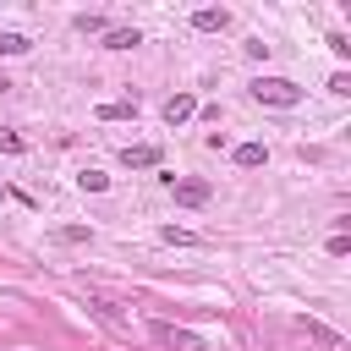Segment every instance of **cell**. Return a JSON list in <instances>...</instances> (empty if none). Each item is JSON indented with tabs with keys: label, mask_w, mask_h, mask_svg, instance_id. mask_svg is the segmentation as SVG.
Wrapping results in <instances>:
<instances>
[{
	"label": "cell",
	"mask_w": 351,
	"mask_h": 351,
	"mask_svg": "<svg viewBox=\"0 0 351 351\" xmlns=\"http://www.w3.org/2000/svg\"><path fill=\"white\" fill-rule=\"evenodd\" d=\"M247 93L258 104H269V110H296L302 104V82H291V77H252Z\"/></svg>",
	"instance_id": "6da1fadb"
},
{
	"label": "cell",
	"mask_w": 351,
	"mask_h": 351,
	"mask_svg": "<svg viewBox=\"0 0 351 351\" xmlns=\"http://www.w3.org/2000/svg\"><path fill=\"white\" fill-rule=\"evenodd\" d=\"M159 181H165V192H170L181 208H203V203L214 197V186H208V181H176V176H159Z\"/></svg>",
	"instance_id": "7a4b0ae2"
},
{
	"label": "cell",
	"mask_w": 351,
	"mask_h": 351,
	"mask_svg": "<svg viewBox=\"0 0 351 351\" xmlns=\"http://www.w3.org/2000/svg\"><path fill=\"white\" fill-rule=\"evenodd\" d=\"M148 335H154L159 346H170V351H203V340H197L192 329H176V324H165V318H154Z\"/></svg>",
	"instance_id": "3957f363"
},
{
	"label": "cell",
	"mask_w": 351,
	"mask_h": 351,
	"mask_svg": "<svg viewBox=\"0 0 351 351\" xmlns=\"http://www.w3.org/2000/svg\"><path fill=\"white\" fill-rule=\"evenodd\" d=\"M159 159H165L159 143H126V148H121V165H126V170H159Z\"/></svg>",
	"instance_id": "277c9868"
},
{
	"label": "cell",
	"mask_w": 351,
	"mask_h": 351,
	"mask_svg": "<svg viewBox=\"0 0 351 351\" xmlns=\"http://www.w3.org/2000/svg\"><path fill=\"white\" fill-rule=\"evenodd\" d=\"M159 115H165V126H181V121H192V115H197V99H192V93H170Z\"/></svg>",
	"instance_id": "5b68a950"
},
{
	"label": "cell",
	"mask_w": 351,
	"mask_h": 351,
	"mask_svg": "<svg viewBox=\"0 0 351 351\" xmlns=\"http://www.w3.org/2000/svg\"><path fill=\"white\" fill-rule=\"evenodd\" d=\"M192 27L197 33H225L230 27V11L225 5H203V11H192Z\"/></svg>",
	"instance_id": "8992f818"
},
{
	"label": "cell",
	"mask_w": 351,
	"mask_h": 351,
	"mask_svg": "<svg viewBox=\"0 0 351 351\" xmlns=\"http://www.w3.org/2000/svg\"><path fill=\"white\" fill-rule=\"evenodd\" d=\"M296 329H302L307 340H318L324 351H340V346H346V340H340V335H335L329 324H318V318H296Z\"/></svg>",
	"instance_id": "52a82bcc"
},
{
	"label": "cell",
	"mask_w": 351,
	"mask_h": 351,
	"mask_svg": "<svg viewBox=\"0 0 351 351\" xmlns=\"http://www.w3.org/2000/svg\"><path fill=\"white\" fill-rule=\"evenodd\" d=\"M99 121H137V99H110V104H99Z\"/></svg>",
	"instance_id": "ba28073f"
},
{
	"label": "cell",
	"mask_w": 351,
	"mask_h": 351,
	"mask_svg": "<svg viewBox=\"0 0 351 351\" xmlns=\"http://www.w3.org/2000/svg\"><path fill=\"white\" fill-rule=\"evenodd\" d=\"M159 241L165 247H203V236L197 230H181V225H159Z\"/></svg>",
	"instance_id": "9c48e42d"
},
{
	"label": "cell",
	"mask_w": 351,
	"mask_h": 351,
	"mask_svg": "<svg viewBox=\"0 0 351 351\" xmlns=\"http://www.w3.org/2000/svg\"><path fill=\"white\" fill-rule=\"evenodd\" d=\"M137 44H143L137 27H110V33H104V49H137Z\"/></svg>",
	"instance_id": "30bf717a"
},
{
	"label": "cell",
	"mask_w": 351,
	"mask_h": 351,
	"mask_svg": "<svg viewBox=\"0 0 351 351\" xmlns=\"http://www.w3.org/2000/svg\"><path fill=\"white\" fill-rule=\"evenodd\" d=\"M263 159H269V148H263V143H236V165H241V170H258Z\"/></svg>",
	"instance_id": "8fae6325"
},
{
	"label": "cell",
	"mask_w": 351,
	"mask_h": 351,
	"mask_svg": "<svg viewBox=\"0 0 351 351\" xmlns=\"http://www.w3.org/2000/svg\"><path fill=\"white\" fill-rule=\"evenodd\" d=\"M33 49V38L27 33H16V27H0V55H27Z\"/></svg>",
	"instance_id": "7c38bea8"
},
{
	"label": "cell",
	"mask_w": 351,
	"mask_h": 351,
	"mask_svg": "<svg viewBox=\"0 0 351 351\" xmlns=\"http://www.w3.org/2000/svg\"><path fill=\"white\" fill-rule=\"evenodd\" d=\"M88 307H93V313H99V318H104V324H110V329H126V324H121V313H115V302H110V296H88Z\"/></svg>",
	"instance_id": "4fadbf2b"
},
{
	"label": "cell",
	"mask_w": 351,
	"mask_h": 351,
	"mask_svg": "<svg viewBox=\"0 0 351 351\" xmlns=\"http://www.w3.org/2000/svg\"><path fill=\"white\" fill-rule=\"evenodd\" d=\"M77 186H82V192H104V186H110V176H104V170H93V165H88V170H82V176H77Z\"/></svg>",
	"instance_id": "5bb4252c"
},
{
	"label": "cell",
	"mask_w": 351,
	"mask_h": 351,
	"mask_svg": "<svg viewBox=\"0 0 351 351\" xmlns=\"http://www.w3.org/2000/svg\"><path fill=\"white\" fill-rule=\"evenodd\" d=\"M77 33H99V38H104V33H110V22H104V16H93V11H82V16H77Z\"/></svg>",
	"instance_id": "9a60e30c"
},
{
	"label": "cell",
	"mask_w": 351,
	"mask_h": 351,
	"mask_svg": "<svg viewBox=\"0 0 351 351\" xmlns=\"http://www.w3.org/2000/svg\"><path fill=\"white\" fill-rule=\"evenodd\" d=\"M55 241H71V247H77V241H93V230H88V225H60Z\"/></svg>",
	"instance_id": "2e32d148"
},
{
	"label": "cell",
	"mask_w": 351,
	"mask_h": 351,
	"mask_svg": "<svg viewBox=\"0 0 351 351\" xmlns=\"http://www.w3.org/2000/svg\"><path fill=\"white\" fill-rule=\"evenodd\" d=\"M0 148H5V154H27V137H22V132H11V126H5V132H0Z\"/></svg>",
	"instance_id": "e0dca14e"
},
{
	"label": "cell",
	"mask_w": 351,
	"mask_h": 351,
	"mask_svg": "<svg viewBox=\"0 0 351 351\" xmlns=\"http://www.w3.org/2000/svg\"><path fill=\"white\" fill-rule=\"evenodd\" d=\"M324 44H329V49H335V55H351V38H346V33H329V38H324Z\"/></svg>",
	"instance_id": "ac0fdd59"
},
{
	"label": "cell",
	"mask_w": 351,
	"mask_h": 351,
	"mask_svg": "<svg viewBox=\"0 0 351 351\" xmlns=\"http://www.w3.org/2000/svg\"><path fill=\"white\" fill-rule=\"evenodd\" d=\"M5 88H11V82H5V77H0V93H5Z\"/></svg>",
	"instance_id": "d6986e66"
}]
</instances>
